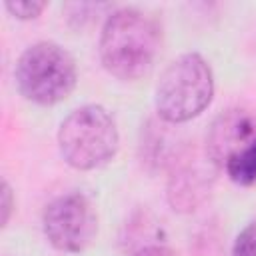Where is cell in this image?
<instances>
[{
    "mask_svg": "<svg viewBox=\"0 0 256 256\" xmlns=\"http://www.w3.org/2000/svg\"><path fill=\"white\" fill-rule=\"evenodd\" d=\"M42 224L48 242L62 252H82L98 230L96 212L82 194H66L50 202Z\"/></svg>",
    "mask_w": 256,
    "mask_h": 256,
    "instance_id": "obj_6",
    "label": "cell"
},
{
    "mask_svg": "<svg viewBox=\"0 0 256 256\" xmlns=\"http://www.w3.org/2000/svg\"><path fill=\"white\" fill-rule=\"evenodd\" d=\"M10 212H12V192H10V186L4 184L2 186V226L8 224Z\"/></svg>",
    "mask_w": 256,
    "mask_h": 256,
    "instance_id": "obj_10",
    "label": "cell"
},
{
    "mask_svg": "<svg viewBox=\"0 0 256 256\" xmlns=\"http://www.w3.org/2000/svg\"><path fill=\"white\" fill-rule=\"evenodd\" d=\"M214 94L212 70L200 54L176 58L160 76L156 88V110L162 120L182 124L196 118Z\"/></svg>",
    "mask_w": 256,
    "mask_h": 256,
    "instance_id": "obj_2",
    "label": "cell"
},
{
    "mask_svg": "<svg viewBox=\"0 0 256 256\" xmlns=\"http://www.w3.org/2000/svg\"><path fill=\"white\" fill-rule=\"evenodd\" d=\"M76 78L74 58L54 42L30 46L16 64V82L22 96L40 106H52L68 98Z\"/></svg>",
    "mask_w": 256,
    "mask_h": 256,
    "instance_id": "obj_4",
    "label": "cell"
},
{
    "mask_svg": "<svg viewBox=\"0 0 256 256\" xmlns=\"http://www.w3.org/2000/svg\"><path fill=\"white\" fill-rule=\"evenodd\" d=\"M58 146L72 168H100L110 162L118 150L116 122L102 106H82L62 122Z\"/></svg>",
    "mask_w": 256,
    "mask_h": 256,
    "instance_id": "obj_3",
    "label": "cell"
},
{
    "mask_svg": "<svg viewBox=\"0 0 256 256\" xmlns=\"http://www.w3.org/2000/svg\"><path fill=\"white\" fill-rule=\"evenodd\" d=\"M160 32L152 18L126 8L114 12L102 30L100 58L104 68L120 80H138L154 64Z\"/></svg>",
    "mask_w": 256,
    "mask_h": 256,
    "instance_id": "obj_1",
    "label": "cell"
},
{
    "mask_svg": "<svg viewBox=\"0 0 256 256\" xmlns=\"http://www.w3.org/2000/svg\"><path fill=\"white\" fill-rule=\"evenodd\" d=\"M232 256H256V222L246 226L232 248Z\"/></svg>",
    "mask_w": 256,
    "mask_h": 256,
    "instance_id": "obj_7",
    "label": "cell"
},
{
    "mask_svg": "<svg viewBox=\"0 0 256 256\" xmlns=\"http://www.w3.org/2000/svg\"><path fill=\"white\" fill-rule=\"evenodd\" d=\"M210 158L240 186L256 184V116L246 110H228L208 136Z\"/></svg>",
    "mask_w": 256,
    "mask_h": 256,
    "instance_id": "obj_5",
    "label": "cell"
},
{
    "mask_svg": "<svg viewBox=\"0 0 256 256\" xmlns=\"http://www.w3.org/2000/svg\"><path fill=\"white\" fill-rule=\"evenodd\" d=\"M6 8L12 16L20 18V20H30L40 16V12L46 8L44 2H36V0H18V2H6Z\"/></svg>",
    "mask_w": 256,
    "mask_h": 256,
    "instance_id": "obj_8",
    "label": "cell"
},
{
    "mask_svg": "<svg viewBox=\"0 0 256 256\" xmlns=\"http://www.w3.org/2000/svg\"><path fill=\"white\" fill-rule=\"evenodd\" d=\"M134 256H174V252H172L168 246H162V244H150V246L140 248Z\"/></svg>",
    "mask_w": 256,
    "mask_h": 256,
    "instance_id": "obj_9",
    "label": "cell"
}]
</instances>
